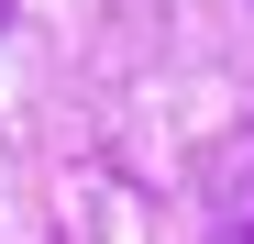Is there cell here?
Instances as JSON below:
<instances>
[{"label": "cell", "mask_w": 254, "mask_h": 244, "mask_svg": "<svg viewBox=\"0 0 254 244\" xmlns=\"http://www.w3.org/2000/svg\"><path fill=\"white\" fill-rule=\"evenodd\" d=\"M0 22H11V0H0Z\"/></svg>", "instance_id": "obj_1"}]
</instances>
